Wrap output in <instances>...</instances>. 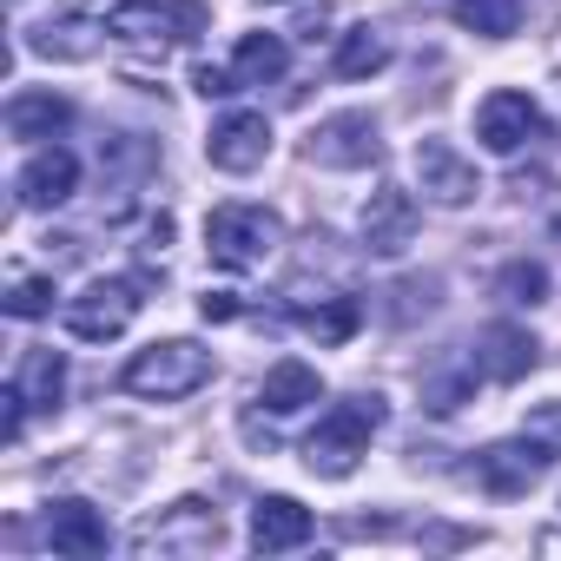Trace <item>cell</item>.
<instances>
[{"mask_svg": "<svg viewBox=\"0 0 561 561\" xmlns=\"http://www.w3.org/2000/svg\"><path fill=\"white\" fill-rule=\"evenodd\" d=\"M383 430V397H344L337 410L318 416V430L305 436V469L324 476V482H344L364 456H370V436Z\"/></svg>", "mask_w": 561, "mask_h": 561, "instance_id": "cell-1", "label": "cell"}, {"mask_svg": "<svg viewBox=\"0 0 561 561\" xmlns=\"http://www.w3.org/2000/svg\"><path fill=\"white\" fill-rule=\"evenodd\" d=\"M211 383V351L192 344V337H165V344H146L133 351V364L119 370V390L133 397H152V403H179L192 390Z\"/></svg>", "mask_w": 561, "mask_h": 561, "instance_id": "cell-2", "label": "cell"}, {"mask_svg": "<svg viewBox=\"0 0 561 561\" xmlns=\"http://www.w3.org/2000/svg\"><path fill=\"white\" fill-rule=\"evenodd\" d=\"M277 244H285V218H277L271 205H218V211L205 218V251H211V264H225V271H251V264H264Z\"/></svg>", "mask_w": 561, "mask_h": 561, "instance_id": "cell-3", "label": "cell"}, {"mask_svg": "<svg viewBox=\"0 0 561 561\" xmlns=\"http://www.w3.org/2000/svg\"><path fill=\"white\" fill-rule=\"evenodd\" d=\"M106 34L126 47H146V54H165V47L205 34V8L198 0H119L106 14Z\"/></svg>", "mask_w": 561, "mask_h": 561, "instance_id": "cell-4", "label": "cell"}, {"mask_svg": "<svg viewBox=\"0 0 561 561\" xmlns=\"http://www.w3.org/2000/svg\"><path fill=\"white\" fill-rule=\"evenodd\" d=\"M139 285L133 277H93V285L80 291V298H67V331L80 337V344H106V337H119L133 318H139Z\"/></svg>", "mask_w": 561, "mask_h": 561, "instance_id": "cell-5", "label": "cell"}, {"mask_svg": "<svg viewBox=\"0 0 561 561\" xmlns=\"http://www.w3.org/2000/svg\"><path fill=\"white\" fill-rule=\"evenodd\" d=\"M305 159H311V165H331V172L377 165V159H383V126H377L370 113H331V119L305 139Z\"/></svg>", "mask_w": 561, "mask_h": 561, "instance_id": "cell-6", "label": "cell"}, {"mask_svg": "<svg viewBox=\"0 0 561 561\" xmlns=\"http://www.w3.org/2000/svg\"><path fill=\"white\" fill-rule=\"evenodd\" d=\"M548 462H554V449H541L535 436H515V443H489V449L476 456V482H482L489 495L515 502V495H528V489L548 476Z\"/></svg>", "mask_w": 561, "mask_h": 561, "instance_id": "cell-7", "label": "cell"}, {"mask_svg": "<svg viewBox=\"0 0 561 561\" xmlns=\"http://www.w3.org/2000/svg\"><path fill=\"white\" fill-rule=\"evenodd\" d=\"M133 548L139 554H198V548H218V508H205L198 495H185V502H172V515L146 522L133 535Z\"/></svg>", "mask_w": 561, "mask_h": 561, "instance_id": "cell-8", "label": "cell"}, {"mask_svg": "<svg viewBox=\"0 0 561 561\" xmlns=\"http://www.w3.org/2000/svg\"><path fill=\"white\" fill-rule=\"evenodd\" d=\"M416 185H423V198L443 205V211H462V205L482 192L476 165H469L449 139H416Z\"/></svg>", "mask_w": 561, "mask_h": 561, "instance_id": "cell-9", "label": "cell"}, {"mask_svg": "<svg viewBox=\"0 0 561 561\" xmlns=\"http://www.w3.org/2000/svg\"><path fill=\"white\" fill-rule=\"evenodd\" d=\"M541 133V106L528 100V93H515V87H502V93H489L482 106H476V139L489 146V152H522L528 139Z\"/></svg>", "mask_w": 561, "mask_h": 561, "instance_id": "cell-10", "label": "cell"}, {"mask_svg": "<svg viewBox=\"0 0 561 561\" xmlns=\"http://www.w3.org/2000/svg\"><path fill=\"white\" fill-rule=\"evenodd\" d=\"M264 152H271V119H264V113H225V119L211 126V139H205V159H211L218 172H231V179L257 172Z\"/></svg>", "mask_w": 561, "mask_h": 561, "instance_id": "cell-11", "label": "cell"}, {"mask_svg": "<svg viewBox=\"0 0 561 561\" xmlns=\"http://www.w3.org/2000/svg\"><path fill=\"white\" fill-rule=\"evenodd\" d=\"M47 548L67 554V561H100V554L113 548V528H106V515H100L93 502L67 495V502L47 508Z\"/></svg>", "mask_w": 561, "mask_h": 561, "instance_id": "cell-12", "label": "cell"}, {"mask_svg": "<svg viewBox=\"0 0 561 561\" xmlns=\"http://www.w3.org/2000/svg\"><path fill=\"white\" fill-rule=\"evenodd\" d=\"M416 244V198L403 185H377L370 205H364V251L377 257H397Z\"/></svg>", "mask_w": 561, "mask_h": 561, "instance_id": "cell-13", "label": "cell"}, {"mask_svg": "<svg viewBox=\"0 0 561 561\" xmlns=\"http://www.w3.org/2000/svg\"><path fill=\"white\" fill-rule=\"evenodd\" d=\"M73 185H80V159H73L67 146H41V152L21 165V179H14V198H21L27 211H47V205H67Z\"/></svg>", "mask_w": 561, "mask_h": 561, "instance_id": "cell-14", "label": "cell"}, {"mask_svg": "<svg viewBox=\"0 0 561 561\" xmlns=\"http://www.w3.org/2000/svg\"><path fill=\"white\" fill-rule=\"evenodd\" d=\"M311 541V508L298 495H264L251 508V548L257 554H285V548H305Z\"/></svg>", "mask_w": 561, "mask_h": 561, "instance_id": "cell-15", "label": "cell"}, {"mask_svg": "<svg viewBox=\"0 0 561 561\" xmlns=\"http://www.w3.org/2000/svg\"><path fill=\"white\" fill-rule=\"evenodd\" d=\"M476 364H482V377H495V383H515V377H528V370L541 364V344H535L522 324H489V331H482V351H476Z\"/></svg>", "mask_w": 561, "mask_h": 561, "instance_id": "cell-16", "label": "cell"}, {"mask_svg": "<svg viewBox=\"0 0 561 561\" xmlns=\"http://www.w3.org/2000/svg\"><path fill=\"white\" fill-rule=\"evenodd\" d=\"M318 397H324V377H318L311 364H298V357L271 364V370H264V383H257V403H264V410H277V416H298V410H311Z\"/></svg>", "mask_w": 561, "mask_h": 561, "instance_id": "cell-17", "label": "cell"}, {"mask_svg": "<svg viewBox=\"0 0 561 561\" xmlns=\"http://www.w3.org/2000/svg\"><path fill=\"white\" fill-rule=\"evenodd\" d=\"M67 126H73V100H60V93H14L8 100V133L27 139V146L60 139Z\"/></svg>", "mask_w": 561, "mask_h": 561, "instance_id": "cell-18", "label": "cell"}, {"mask_svg": "<svg viewBox=\"0 0 561 561\" xmlns=\"http://www.w3.org/2000/svg\"><path fill=\"white\" fill-rule=\"evenodd\" d=\"M285 67H291V47L277 41V34H244L238 54H231L238 87H271V80H285Z\"/></svg>", "mask_w": 561, "mask_h": 561, "instance_id": "cell-19", "label": "cell"}, {"mask_svg": "<svg viewBox=\"0 0 561 561\" xmlns=\"http://www.w3.org/2000/svg\"><path fill=\"white\" fill-rule=\"evenodd\" d=\"M383 67H390V41H383L377 27H351V34L337 41V60H331L337 80H370V73H383Z\"/></svg>", "mask_w": 561, "mask_h": 561, "instance_id": "cell-20", "label": "cell"}, {"mask_svg": "<svg viewBox=\"0 0 561 561\" xmlns=\"http://www.w3.org/2000/svg\"><path fill=\"white\" fill-rule=\"evenodd\" d=\"M14 383L27 390L34 410H60V397H67V357L60 351H27V364H21Z\"/></svg>", "mask_w": 561, "mask_h": 561, "instance_id": "cell-21", "label": "cell"}, {"mask_svg": "<svg viewBox=\"0 0 561 561\" xmlns=\"http://www.w3.org/2000/svg\"><path fill=\"white\" fill-rule=\"evenodd\" d=\"M100 34H106V27H87V21H60V27L47 21L41 34H27V47L47 54V60H93V54H100Z\"/></svg>", "mask_w": 561, "mask_h": 561, "instance_id": "cell-22", "label": "cell"}, {"mask_svg": "<svg viewBox=\"0 0 561 561\" xmlns=\"http://www.w3.org/2000/svg\"><path fill=\"white\" fill-rule=\"evenodd\" d=\"M449 14L482 41H508L522 27V0H449Z\"/></svg>", "mask_w": 561, "mask_h": 561, "instance_id": "cell-23", "label": "cell"}, {"mask_svg": "<svg viewBox=\"0 0 561 561\" xmlns=\"http://www.w3.org/2000/svg\"><path fill=\"white\" fill-rule=\"evenodd\" d=\"M495 298H502V305H515V311H535V305L548 298V271H541L535 257L502 264V271H495Z\"/></svg>", "mask_w": 561, "mask_h": 561, "instance_id": "cell-24", "label": "cell"}, {"mask_svg": "<svg viewBox=\"0 0 561 561\" xmlns=\"http://www.w3.org/2000/svg\"><path fill=\"white\" fill-rule=\"evenodd\" d=\"M357 318H364V311H357V298H318V305H305V311H298V324H305L318 344H344V337L357 331Z\"/></svg>", "mask_w": 561, "mask_h": 561, "instance_id": "cell-25", "label": "cell"}, {"mask_svg": "<svg viewBox=\"0 0 561 561\" xmlns=\"http://www.w3.org/2000/svg\"><path fill=\"white\" fill-rule=\"evenodd\" d=\"M54 311V277H21L8 291V318H47Z\"/></svg>", "mask_w": 561, "mask_h": 561, "instance_id": "cell-26", "label": "cell"}, {"mask_svg": "<svg viewBox=\"0 0 561 561\" xmlns=\"http://www.w3.org/2000/svg\"><path fill=\"white\" fill-rule=\"evenodd\" d=\"M522 436H535L541 449H554V456H561V403H535V410H528V423H522Z\"/></svg>", "mask_w": 561, "mask_h": 561, "instance_id": "cell-27", "label": "cell"}, {"mask_svg": "<svg viewBox=\"0 0 561 561\" xmlns=\"http://www.w3.org/2000/svg\"><path fill=\"white\" fill-rule=\"evenodd\" d=\"M27 390L21 383H8V390H0V436H8V443H21V430H27Z\"/></svg>", "mask_w": 561, "mask_h": 561, "instance_id": "cell-28", "label": "cell"}, {"mask_svg": "<svg viewBox=\"0 0 561 561\" xmlns=\"http://www.w3.org/2000/svg\"><path fill=\"white\" fill-rule=\"evenodd\" d=\"M192 87H198L205 100H231V93H238V73H225V67H198Z\"/></svg>", "mask_w": 561, "mask_h": 561, "instance_id": "cell-29", "label": "cell"}, {"mask_svg": "<svg viewBox=\"0 0 561 561\" xmlns=\"http://www.w3.org/2000/svg\"><path fill=\"white\" fill-rule=\"evenodd\" d=\"M198 311H205V324H225V318H238V298L231 291H205Z\"/></svg>", "mask_w": 561, "mask_h": 561, "instance_id": "cell-30", "label": "cell"}]
</instances>
